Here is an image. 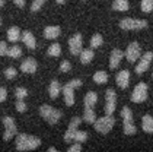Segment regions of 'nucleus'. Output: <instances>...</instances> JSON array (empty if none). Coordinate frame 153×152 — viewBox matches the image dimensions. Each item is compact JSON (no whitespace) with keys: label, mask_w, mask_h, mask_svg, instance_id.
Wrapping results in <instances>:
<instances>
[{"label":"nucleus","mask_w":153,"mask_h":152,"mask_svg":"<svg viewBox=\"0 0 153 152\" xmlns=\"http://www.w3.org/2000/svg\"><path fill=\"white\" fill-rule=\"evenodd\" d=\"M13 3H15L16 6H19V7H24L25 3H26V0H13Z\"/></svg>","instance_id":"a19ab883"},{"label":"nucleus","mask_w":153,"mask_h":152,"mask_svg":"<svg viewBox=\"0 0 153 152\" xmlns=\"http://www.w3.org/2000/svg\"><path fill=\"white\" fill-rule=\"evenodd\" d=\"M16 110H18L19 113H24L25 110H26V104L24 103V100H18V101H16Z\"/></svg>","instance_id":"f704fd0d"},{"label":"nucleus","mask_w":153,"mask_h":152,"mask_svg":"<svg viewBox=\"0 0 153 152\" xmlns=\"http://www.w3.org/2000/svg\"><path fill=\"white\" fill-rule=\"evenodd\" d=\"M3 4H4V0H0V7H1Z\"/></svg>","instance_id":"37998d69"},{"label":"nucleus","mask_w":153,"mask_h":152,"mask_svg":"<svg viewBox=\"0 0 153 152\" xmlns=\"http://www.w3.org/2000/svg\"><path fill=\"white\" fill-rule=\"evenodd\" d=\"M7 44L4 43V41H0V56H4V54H7Z\"/></svg>","instance_id":"e433bc0d"},{"label":"nucleus","mask_w":153,"mask_h":152,"mask_svg":"<svg viewBox=\"0 0 153 152\" xmlns=\"http://www.w3.org/2000/svg\"><path fill=\"white\" fill-rule=\"evenodd\" d=\"M6 97H7L6 89H4V88H0V103H3V101L6 100Z\"/></svg>","instance_id":"ea45409f"},{"label":"nucleus","mask_w":153,"mask_h":152,"mask_svg":"<svg viewBox=\"0 0 153 152\" xmlns=\"http://www.w3.org/2000/svg\"><path fill=\"white\" fill-rule=\"evenodd\" d=\"M94 81L96 83H105L108 81V75H106V72H102V70H99V72H96L94 75Z\"/></svg>","instance_id":"a878e982"},{"label":"nucleus","mask_w":153,"mask_h":152,"mask_svg":"<svg viewBox=\"0 0 153 152\" xmlns=\"http://www.w3.org/2000/svg\"><path fill=\"white\" fill-rule=\"evenodd\" d=\"M83 120H85L86 123H95V121H96V116H95V113H94V108H88V107H85Z\"/></svg>","instance_id":"5701e85b"},{"label":"nucleus","mask_w":153,"mask_h":152,"mask_svg":"<svg viewBox=\"0 0 153 152\" xmlns=\"http://www.w3.org/2000/svg\"><path fill=\"white\" fill-rule=\"evenodd\" d=\"M69 85L73 86V88H79V86H82V81L80 79H73V81L69 82Z\"/></svg>","instance_id":"58836bf2"},{"label":"nucleus","mask_w":153,"mask_h":152,"mask_svg":"<svg viewBox=\"0 0 153 152\" xmlns=\"http://www.w3.org/2000/svg\"><path fill=\"white\" fill-rule=\"evenodd\" d=\"M3 124H4V136H3V139L9 140L13 135H16V124L13 123L12 117H4L3 118Z\"/></svg>","instance_id":"9b49d317"},{"label":"nucleus","mask_w":153,"mask_h":152,"mask_svg":"<svg viewBox=\"0 0 153 152\" xmlns=\"http://www.w3.org/2000/svg\"><path fill=\"white\" fill-rule=\"evenodd\" d=\"M82 151V146H80V142H77V143H74V145H71L70 148H69V152H79Z\"/></svg>","instance_id":"4c0bfd02"},{"label":"nucleus","mask_w":153,"mask_h":152,"mask_svg":"<svg viewBox=\"0 0 153 152\" xmlns=\"http://www.w3.org/2000/svg\"><path fill=\"white\" fill-rule=\"evenodd\" d=\"M7 56L12 58H19L22 56V50L19 46H12L9 50H7Z\"/></svg>","instance_id":"393cba45"},{"label":"nucleus","mask_w":153,"mask_h":152,"mask_svg":"<svg viewBox=\"0 0 153 152\" xmlns=\"http://www.w3.org/2000/svg\"><path fill=\"white\" fill-rule=\"evenodd\" d=\"M21 70L25 73H35L36 72V61L34 58H25L21 64Z\"/></svg>","instance_id":"ddd939ff"},{"label":"nucleus","mask_w":153,"mask_h":152,"mask_svg":"<svg viewBox=\"0 0 153 152\" xmlns=\"http://www.w3.org/2000/svg\"><path fill=\"white\" fill-rule=\"evenodd\" d=\"M21 40H22V43H24L28 48H31V50L35 48L36 43H35V38H34V35H32L31 31H24V34L21 35Z\"/></svg>","instance_id":"2eb2a0df"},{"label":"nucleus","mask_w":153,"mask_h":152,"mask_svg":"<svg viewBox=\"0 0 153 152\" xmlns=\"http://www.w3.org/2000/svg\"><path fill=\"white\" fill-rule=\"evenodd\" d=\"M44 3H45V0H34V1H32V4H31V10L32 12L39 10V7H41Z\"/></svg>","instance_id":"473e14b6"},{"label":"nucleus","mask_w":153,"mask_h":152,"mask_svg":"<svg viewBox=\"0 0 153 152\" xmlns=\"http://www.w3.org/2000/svg\"><path fill=\"white\" fill-rule=\"evenodd\" d=\"M94 124H95V129H96L99 133H104V135H105V133H108L111 129L114 127V124H115V118L112 117V114H106L105 117L98 118Z\"/></svg>","instance_id":"7ed1b4c3"},{"label":"nucleus","mask_w":153,"mask_h":152,"mask_svg":"<svg viewBox=\"0 0 153 152\" xmlns=\"http://www.w3.org/2000/svg\"><path fill=\"white\" fill-rule=\"evenodd\" d=\"M60 28L59 26H47L45 29H44V37L47 38V40H54V38H57L60 35Z\"/></svg>","instance_id":"f3484780"},{"label":"nucleus","mask_w":153,"mask_h":152,"mask_svg":"<svg viewBox=\"0 0 153 152\" xmlns=\"http://www.w3.org/2000/svg\"><path fill=\"white\" fill-rule=\"evenodd\" d=\"M152 78H153V75H152Z\"/></svg>","instance_id":"a18cd8bd"},{"label":"nucleus","mask_w":153,"mask_h":152,"mask_svg":"<svg viewBox=\"0 0 153 152\" xmlns=\"http://www.w3.org/2000/svg\"><path fill=\"white\" fill-rule=\"evenodd\" d=\"M120 26L123 29H141V28H146L147 22L143 21V19H133V18H126L120 22Z\"/></svg>","instance_id":"39448f33"},{"label":"nucleus","mask_w":153,"mask_h":152,"mask_svg":"<svg viewBox=\"0 0 153 152\" xmlns=\"http://www.w3.org/2000/svg\"><path fill=\"white\" fill-rule=\"evenodd\" d=\"M141 127L147 133H153V117L152 116H144L141 120Z\"/></svg>","instance_id":"a211bd4d"},{"label":"nucleus","mask_w":153,"mask_h":152,"mask_svg":"<svg viewBox=\"0 0 153 152\" xmlns=\"http://www.w3.org/2000/svg\"><path fill=\"white\" fill-rule=\"evenodd\" d=\"M39 114H41L42 118H45L50 124H56L60 120V117H61V113H60L59 110H56V108H53L51 105H47V104L41 105Z\"/></svg>","instance_id":"f03ea898"},{"label":"nucleus","mask_w":153,"mask_h":152,"mask_svg":"<svg viewBox=\"0 0 153 152\" xmlns=\"http://www.w3.org/2000/svg\"><path fill=\"white\" fill-rule=\"evenodd\" d=\"M92 58H94V51L92 50H82V53H80V61H82L83 64H88L89 61H92Z\"/></svg>","instance_id":"b1692460"},{"label":"nucleus","mask_w":153,"mask_h":152,"mask_svg":"<svg viewBox=\"0 0 153 152\" xmlns=\"http://www.w3.org/2000/svg\"><path fill=\"white\" fill-rule=\"evenodd\" d=\"M104 40H102V35L101 34H95L92 38H91V47L92 48H98V47L102 46Z\"/></svg>","instance_id":"cd10ccee"},{"label":"nucleus","mask_w":153,"mask_h":152,"mask_svg":"<svg viewBox=\"0 0 153 152\" xmlns=\"http://www.w3.org/2000/svg\"><path fill=\"white\" fill-rule=\"evenodd\" d=\"M147 98V85L144 82H140L139 85H136L134 91L131 94V101L133 103H143Z\"/></svg>","instance_id":"423d86ee"},{"label":"nucleus","mask_w":153,"mask_h":152,"mask_svg":"<svg viewBox=\"0 0 153 152\" xmlns=\"http://www.w3.org/2000/svg\"><path fill=\"white\" fill-rule=\"evenodd\" d=\"M73 86H70L69 83H66L63 86V94H64V100H66V104L67 105H73L74 104V94H73Z\"/></svg>","instance_id":"dca6fc26"},{"label":"nucleus","mask_w":153,"mask_h":152,"mask_svg":"<svg viewBox=\"0 0 153 152\" xmlns=\"http://www.w3.org/2000/svg\"><path fill=\"white\" fill-rule=\"evenodd\" d=\"M153 60V53L152 51H147V53H144L143 56L140 57V61H139V64L136 66V73L137 75H141V73H144L146 70L149 69V66H150V61Z\"/></svg>","instance_id":"6e6552de"},{"label":"nucleus","mask_w":153,"mask_h":152,"mask_svg":"<svg viewBox=\"0 0 153 152\" xmlns=\"http://www.w3.org/2000/svg\"><path fill=\"white\" fill-rule=\"evenodd\" d=\"M112 9L114 10H120V12H126L128 9V0H114Z\"/></svg>","instance_id":"4be33fe9"},{"label":"nucleus","mask_w":153,"mask_h":152,"mask_svg":"<svg viewBox=\"0 0 153 152\" xmlns=\"http://www.w3.org/2000/svg\"><path fill=\"white\" fill-rule=\"evenodd\" d=\"M19 38H21V29H19L18 26L9 28V31H7V40H9L10 43H16Z\"/></svg>","instance_id":"6ab92c4d"},{"label":"nucleus","mask_w":153,"mask_h":152,"mask_svg":"<svg viewBox=\"0 0 153 152\" xmlns=\"http://www.w3.org/2000/svg\"><path fill=\"white\" fill-rule=\"evenodd\" d=\"M56 1H57V3H60V4H63V3H64L66 0H56Z\"/></svg>","instance_id":"79ce46f5"},{"label":"nucleus","mask_w":153,"mask_h":152,"mask_svg":"<svg viewBox=\"0 0 153 152\" xmlns=\"http://www.w3.org/2000/svg\"><path fill=\"white\" fill-rule=\"evenodd\" d=\"M123 56H126V54H124L121 50H118V48L112 50V53H111V58H109V67H111V69H115L118 64H120V61H121Z\"/></svg>","instance_id":"4468645a"},{"label":"nucleus","mask_w":153,"mask_h":152,"mask_svg":"<svg viewBox=\"0 0 153 152\" xmlns=\"http://www.w3.org/2000/svg\"><path fill=\"white\" fill-rule=\"evenodd\" d=\"M48 54H50V56H53V57L60 56V54H61V47H60V44H57V43L51 44L50 48H48Z\"/></svg>","instance_id":"bb28decb"},{"label":"nucleus","mask_w":153,"mask_h":152,"mask_svg":"<svg viewBox=\"0 0 153 152\" xmlns=\"http://www.w3.org/2000/svg\"><path fill=\"white\" fill-rule=\"evenodd\" d=\"M141 10L149 13L153 10V0H141Z\"/></svg>","instance_id":"c85d7f7f"},{"label":"nucleus","mask_w":153,"mask_h":152,"mask_svg":"<svg viewBox=\"0 0 153 152\" xmlns=\"http://www.w3.org/2000/svg\"><path fill=\"white\" fill-rule=\"evenodd\" d=\"M0 23H1V19H0Z\"/></svg>","instance_id":"c03bdc74"},{"label":"nucleus","mask_w":153,"mask_h":152,"mask_svg":"<svg viewBox=\"0 0 153 152\" xmlns=\"http://www.w3.org/2000/svg\"><path fill=\"white\" fill-rule=\"evenodd\" d=\"M82 35L80 34H74L69 40V48H70V53L73 56H77L82 53Z\"/></svg>","instance_id":"1a4fd4ad"},{"label":"nucleus","mask_w":153,"mask_h":152,"mask_svg":"<svg viewBox=\"0 0 153 152\" xmlns=\"http://www.w3.org/2000/svg\"><path fill=\"white\" fill-rule=\"evenodd\" d=\"M105 100H106L105 113L106 114H112V113H114V110H115V105H117V95H115V91H114L112 88L106 89Z\"/></svg>","instance_id":"0eeeda50"},{"label":"nucleus","mask_w":153,"mask_h":152,"mask_svg":"<svg viewBox=\"0 0 153 152\" xmlns=\"http://www.w3.org/2000/svg\"><path fill=\"white\" fill-rule=\"evenodd\" d=\"M80 121H82L80 117H73V120L70 121V124H69V129H67V130H70V132H77V127H79Z\"/></svg>","instance_id":"c756f323"},{"label":"nucleus","mask_w":153,"mask_h":152,"mask_svg":"<svg viewBox=\"0 0 153 152\" xmlns=\"http://www.w3.org/2000/svg\"><path fill=\"white\" fill-rule=\"evenodd\" d=\"M88 139V133L86 132H76V135H74V140L76 142H85V140Z\"/></svg>","instance_id":"2f4dec72"},{"label":"nucleus","mask_w":153,"mask_h":152,"mask_svg":"<svg viewBox=\"0 0 153 152\" xmlns=\"http://www.w3.org/2000/svg\"><path fill=\"white\" fill-rule=\"evenodd\" d=\"M4 76H6L7 79H13V78H16V69H13V67H7V69L4 70Z\"/></svg>","instance_id":"72a5a7b5"},{"label":"nucleus","mask_w":153,"mask_h":152,"mask_svg":"<svg viewBox=\"0 0 153 152\" xmlns=\"http://www.w3.org/2000/svg\"><path fill=\"white\" fill-rule=\"evenodd\" d=\"M41 145V140L35 136H28L25 133H21L16 138V149L18 151H32Z\"/></svg>","instance_id":"f257e3e1"},{"label":"nucleus","mask_w":153,"mask_h":152,"mask_svg":"<svg viewBox=\"0 0 153 152\" xmlns=\"http://www.w3.org/2000/svg\"><path fill=\"white\" fill-rule=\"evenodd\" d=\"M115 81H117V85L120 86V88L126 89V88L128 86V83H130V72L128 70H121V72L117 75Z\"/></svg>","instance_id":"f8f14e48"},{"label":"nucleus","mask_w":153,"mask_h":152,"mask_svg":"<svg viewBox=\"0 0 153 152\" xmlns=\"http://www.w3.org/2000/svg\"><path fill=\"white\" fill-rule=\"evenodd\" d=\"M140 46H139V43H131V44H128V47H127V50H126V57H127V60H128L130 63H134L137 58L140 57Z\"/></svg>","instance_id":"9d476101"},{"label":"nucleus","mask_w":153,"mask_h":152,"mask_svg":"<svg viewBox=\"0 0 153 152\" xmlns=\"http://www.w3.org/2000/svg\"><path fill=\"white\" fill-rule=\"evenodd\" d=\"M15 95H16L18 100H24L25 97L28 95V91H26L25 88H16V89H15Z\"/></svg>","instance_id":"7c9ffc66"},{"label":"nucleus","mask_w":153,"mask_h":152,"mask_svg":"<svg viewBox=\"0 0 153 152\" xmlns=\"http://www.w3.org/2000/svg\"><path fill=\"white\" fill-rule=\"evenodd\" d=\"M121 116H123V120H124V133L126 135H134L136 133V126L133 123V113L128 107H124L123 111H121Z\"/></svg>","instance_id":"20e7f679"},{"label":"nucleus","mask_w":153,"mask_h":152,"mask_svg":"<svg viewBox=\"0 0 153 152\" xmlns=\"http://www.w3.org/2000/svg\"><path fill=\"white\" fill-rule=\"evenodd\" d=\"M96 101H98V95H96L94 91H91V92L86 94V97H85V107L94 108V105L96 104Z\"/></svg>","instance_id":"aec40b11"},{"label":"nucleus","mask_w":153,"mask_h":152,"mask_svg":"<svg viewBox=\"0 0 153 152\" xmlns=\"http://www.w3.org/2000/svg\"><path fill=\"white\" fill-rule=\"evenodd\" d=\"M70 69H71L70 61H67V60L61 61V64H60V70H61V72H69Z\"/></svg>","instance_id":"c9c22d12"},{"label":"nucleus","mask_w":153,"mask_h":152,"mask_svg":"<svg viewBox=\"0 0 153 152\" xmlns=\"http://www.w3.org/2000/svg\"><path fill=\"white\" fill-rule=\"evenodd\" d=\"M61 89H63V88L60 86L59 81H53L51 83H50V88H48V92H50V97H51V98H57Z\"/></svg>","instance_id":"412c9836"}]
</instances>
